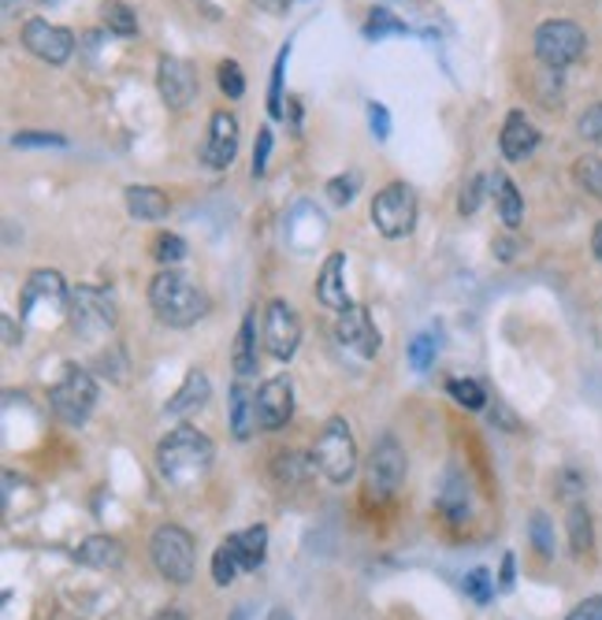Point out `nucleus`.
Returning a JSON list of instances; mask_svg holds the SVG:
<instances>
[{"label":"nucleus","mask_w":602,"mask_h":620,"mask_svg":"<svg viewBox=\"0 0 602 620\" xmlns=\"http://www.w3.org/2000/svg\"><path fill=\"white\" fill-rule=\"evenodd\" d=\"M312 461H317V469L323 472V480L335 483V487H343V483H349L357 475V443L343 417H331L328 424L320 427Z\"/></svg>","instance_id":"7ed1b4c3"},{"label":"nucleus","mask_w":602,"mask_h":620,"mask_svg":"<svg viewBox=\"0 0 602 620\" xmlns=\"http://www.w3.org/2000/svg\"><path fill=\"white\" fill-rule=\"evenodd\" d=\"M465 595H469L476 606H488L491 598H495V576H491L488 569H472L469 576H465Z\"/></svg>","instance_id":"473e14b6"},{"label":"nucleus","mask_w":602,"mask_h":620,"mask_svg":"<svg viewBox=\"0 0 602 620\" xmlns=\"http://www.w3.org/2000/svg\"><path fill=\"white\" fill-rule=\"evenodd\" d=\"M577 131H580V138H583V141H602V101H599V104H591L588 112L580 115Z\"/></svg>","instance_id":"c03bdc74"},{"label":"nucleus","mask_w":602,"mask_h":620,"mask_svg":"<svg viewBox=\"0 0 602 620\" xmlns=\"http://www.w3.org/2000/svg\"><path fill=\"white\" fill-rule=\"evenodd\" d=\"M71 301L67 294V283L60 272H49V268H38V272L26 275L23 283V298H20V309L23 317H30L34 309H52V312H64Z\"/></svg>","instance_id":"f8f14e48"},{"label":"nucleus","mask_w":602,"mask_h":620,"mask_svg":"<svg viewBox=\"0 0 602 620\" xmlns=\"http://www.w3.org/2000/svg\"><path fill=\"white\" fill-rule=\"evenodd\" d=\"M446 394H451L457 406L469 409V412H480L483 406H488V394H483V386L476 380H451L446 383Z\"/></svg>","instance_id":"7c9ffc66"},{"label":"nucleus","mask_w":602,"mask_h":620,"mask_svg":"<svg viewBox=\"0 0 602 620\" xmlns=\"http://www.w3.org/2000/svg\"><path fill=\"white\" fill-rule=\"evenodd\" d=\"M152 257H157L164 268H175L179 260L186 257V241L179 235H160L157 241H152Z\"/></svg>","instance_id":"4c0bfd02"},{"label":"nucleus","mask_w":602,"mask_h":620,"mask_svg":"<svg viewBox=\"0 0 602 620\" xmlns=\"http://www.w3.org/2000/svg\"><path fill=\"white\" fill-rule=\"evenodd\" d=\"M435 509L443 513L451 524H469L472 517V494H469V483L457 469H446L443 472V487H439V498H435Z\"/></svg>","instance_id":"f3484780"},{"label":"nucleus","mask_w":602,"mask_h":620,"mask_svg":"<svg viewBox=\"0 0 602 620\" xmlns=\"http://www.w3.org/2000/svg\"><path fill=\"white\" fill-rule=\"evenodd\" d=\"M254 4L260 8V12H268V15H283L286 8H291V0H254Z\"/></svg>","instance_id":"09e8293b"},{"label":"nucleus","mask_w":602,"mask_h":620,"mask_svg":"<svg viewBox=\"0 0 602 620\" xmlns=\"http://www.w3.org/2000/svg\"><path fill=\"white\" fill-rule=\"evenodd\" d=\"M583 49H588V34H583L580 26L569 23V20H551V23H543L536 30L539 64H546L554 71L577 64V60L583 57Z\"/></svg>","instance_id":"6e6552de"},{"label":"nucleus","mask_w":602,"mask_h":620,"mask_svg":"<svg viewBox=\"0 0 602 620\" xmlns=\"http://www.w3.org/2000/svg\"><path fill=\"white\" fill-rule=\"evenodd\" d=\"M577 183L591 197H599L602 201V157H580L577 160Z\"/></svg>","instance_id":"f704fd0d"},{"label":"nucleus","mask_w":602,"mask_h":620,"mask_svg":"<svg viewBox=\"0 0 602 620\" xmlns=\"http://www.w3.org/2000/svg\"><path fill=\"white\" fill-rule=\"evenodd\" d=\"M235 543H238L242 569H246V572H257L260 565H265V557H268V528H265V524L246 528V532L235 535Z\"/></svg>","instance_id":"bb28decb"},{"label":"nucleus","mask_w":602,"mask_h":620,"mask_svg":"<svg viewBox=\"0 0 602 620\" xmlns=\"http://www.w3.org/2000/svg\"><path fill=\"white\" fill-rule=\"evenodd\" d=\"M157 89H160V97H164L168 108L183 112V108L194 104V97H197V89H201V86H197V75H194V67L186 64V60L164 57V60H160V67H157Z\"/></svg>","instance_id":"4468645a"},{"label":"nucleus","mask_w":602,"mask_h":620,"mask_svg":"<svg viewBox=\"0 0 602 620\" xmlns=\"http://www.w3.org/2000/svg\"><path fill=\"white\" fill-rule=\"evenodd\" d=\"M231 364H235L238 380L257 375V320H254V312L242 320L238 338H235V354H231Z\"/></svg>","instance_id":"b1692460"},{"label":"nucleus","mask_w":602,"mask_h":620,"mask_svg":"<svg viewBox=\"0 0 602 620\" xmlns=\"http://www.w3.org/2000/svg\"><path fill=\"white\" fill-rule=\"evenodd\" d=\"M220 89L231 97V101H238V97L246 94V75H242V67L235 60H223L220 64Z\"/></svg>","instance_id":"ea45409f"},{"label":"nucleus","mask_w":602,"mask_h":620,"mask_svg":"<svg viewBox=\"0 0 602 620\" xmlns=\"http://www.w3.org/2000/svg\"><path fill=\"white\" fill-rule=\"evenodd\" d=\"M388 34H409V26L394 20L391 12H372V15H368V23H365V38L368 41H380V38H388Z\"/></svg>","instance_id":"c9c22d12"},{"label":"nucleus","mask_w":602,"mask_h":620,"mask_svg":"<svg viewBox=\"0 0 602 620\" xmlns=\"http://www.w3.org/2000/svg\"><path fill=\"white\" fill-rule=\"evenodd\" d=\"M483 186H488V178H483V175L469 178V186H465L462 197H457V212H462V215H472L476 209H480V201H483Z\"/></svg>","instance_id":"79ce46f5"},{"label":"nucleus","mask_w":602,"mask_h":620,"mask_svg":"<svg viewBox=\"0 0 602 620\" xmlns=\"http://www.w3.org/2000/svg\"><path fill=\"white\" fill-rule=\"evenodd\" d=\"M152 620H186V613L179 606H168V609H160V613L152 617Z\"/></svg>","instance_id":"3c124183"},{"label":"nucleus","mask_w":602,"mask_h":620,"mask_svg":"<svg viewBox=\"0 0 602 620\" xmlns=\"http://www.w3.org/2000/svg\"><path fill=\"white\" fill-rule=\"evenodd\" d=\"M591 249H595V257L602 260V223L595 227V235H591Z\"/></svg>","instance_id":"603ef678"},{"label":"nucleus","mask_w":602,"mask_h":620,"mask_svg":"<svg viewBox=\"0 0 602 620\" xmlns=\"http://www.w3.org/2000/svg\"><path fill=\"white\" fill-rule=\"evenodd\" d=\"M149 557L157 572L175 587H186L194 580L197 554H194V535L179 524H160L149 538Z\"/></svg>","instance_id":"20e7f679"},{"label":"nucleus","mask_w":602,"mask_h":620,"mask_svg":"<svg viewBox=\"0 0 602 620\" xmlns=\"http://www.w3.org/2000/svg\"><path fill=\"white\" fill-rule=\"evenodd\" d=\"M228 417H231V435H235L238 443H246V438L260 427L257 424V390L249 386V380H238L231 386Z\"/></svg>","instance_id":"aec40b11"},{"label":"nucleus","mask_w":602,"mask_h":620,"mask_svg":"<svg viewBox=\"0 0 602 620\" xmlns=\"http://www.w3.org/2000/svg\"><path fill=\"white\" fill-rule=\"evenodd\" d=\"M235 152H238V120L231 112H216L209 123V141H205V149H201L205 168L223 172V168L235 160Z\"/></svg>","instance_id":"dca6fc26"},{"label":"nucleus","mask_w":602,"mask_h":620,"mask_svg":"<svg viewBox=\"0 0 602 620\" xmlns=\"http://www.w3.org/2000/svg\"><path fill=\"white\" fill-rule=\"evenodd\" d=\"M357 186H361V175H357V172L339 175V178H331V183H328V197L335 204H349V201H354V194H357Z\"/></svg>","instance_id":"a19ab883"},{"label":"nucleus","mask_w":602,"mask_h":620,"mask_svg":"<svg viewBox=\"0 0 602 620\" xmlns=\"http://www.w3.org/2000/svg\"><path fill=\"white\" fill-rule=\"evenodd\" d=\"M15 149H64L67 138L64 134H49V131H20L12 138Z\"/></svg>","instance_id":"72a5a7b5"},{"label":"nucleus","mask_w":602,"mask_h":620,"mask_svg":"<svg viewBox=\"0 0 602 620\" xmlns=\"http://www.w3.org/2000/svg\"><path fill=\"white\" fill-rule=\"evenodd\" d=\"M528 538H532L539 557H554V524L543 509H536L532 520H528Z\"/></svg>","instance_id":"2f4dec72"},{"label":"nucleus","mask_w":602,"mask_h":620,"mask_svg":"<svg viewBox=\"0 0 602 620\" xmlns=\"http://www.w3.org/2000/svg\"><path fill=\"white\" fill-rule=\"evenodd\" d=\"M209 394H212L209 375H205L201 368H191V372H186V380H183V386H179L172 398H168L164 412H168V417H191V412H197V409L205 406V401H209Z\"/></svg>","instance_id":"412c9836"},{"label":"nucleus","mask_w":602,"mask_h":620,"mask_svg":"<svg viewBox=\"0 0 602 620\" xmlns=\"http://www.w3.org/2000/svg\"><path fill=\"white\" fill-rule=\"evenodd\" d=\"M265 346L268 354L275 357V361H291L294 354H298L302 346V320L298 312H294V305L286 301H268L265 309Z\"/></svg>","instance_id":"1a4fd4ad"},{"label":"nucleus","mask_w":602,"mask_h":620,"mask_svg":"<svg viewBox=\"0 0 602 620\" xmlns=\"http://www.w3.org/2000/svg\"><path fill=\"white\" fill-rule=\"evenodd\" d=\"M294 417V386L286 375H275V380L260 383L257 390V424L260 431H280L291 424Z\"/></svg>","instance_id":"ddd939ff"},{"label":"nucleus","mask_w":602,"mask_h":620,"mask_svg":"<svg viewBox=\"0 0 602 620\" xmlns=\"http://www.w3.org/2000/svg\"><path fill=\"white\" fill-rule=\"evenodd\" d=\"M71 320L78 331H112L115 327V301L105 286H78L71 290Z\"/></svg>","instance_id":"9d476101"},{"label":"nucleus","mask_w":602,"mask_h":620,"mask_svg":"<svg viewBox=\"0 0 602 620\" xmlns=\"http://www.w3.org/2000/svg\"><path fill=\"white\" fill-rule=\"evenodd\" d=\"M402 483H406V449L394 435H380L365 461V498L388 506Z\"/></svg>","instance_id":"39448f33"},{"label":"nucleus","mask_w":602,"mask_h":620,"mask_svg":"<svg viewBox=\"0 0 602 620\" xmlns=\"http://www.w3.org/2000/svg\"><path fill=\"white\" fill-rule=\"evenodd\" d=\"M231 620H249V606H235V613H231Z\"/></svg>","instance_id":"5fc2aeb1"},{"label":"nucleus","mask_w":602,"mask_h":620,"mask_svg":"<svg viewBox=\"0 0 602 620\" xmlns=\"http://www.w3.org/2000/svg\"><path fill=\"white\" fill-rule=\"evenodd\" d=\"M491 190H495V204H499L502 223H506L509 231L520 227V215H525V201H520L517 186L509 183V175H502V172L491 175Z\"/></svg>","instance_id":"a878e982"},{"label":"nucleus","mask_w":602,"mask_h":620,"mask_svg":"<svg viewBox=\"0 0 602 620\" xmlns=\"http://www.w3.org/2000/svg\"><path fill=\"white\" fill-rule=\"evenodd\" d=\"M339 343L357 349L361 357H376L380 354V331H376L372 317L361 309V305L349 301L343 312H339V327H335Z\"/></svg>","instance_id":"2eb2a0df"},{"label":"nucleus","mask_w":602,"mask_h":620,"mask_svg":"<svg viewBox=\"0 0 602 620\" xmlns=\"http://www.w3.org/2000/svg\"><path fill=\"white\" fill-rule=\"evenodd\" d=\"M514 580H517V561L514 554L502 557V569H499V591H514Z\"/></svg>","instance_id":"de8ad7c7"},{"label":"nucleus","mask_w":602,"mask_h":620,"mask_svg":"<svg viewBox=\"0 0 602 620\" xmlns=\"http://www.w3.org/2000/svg\"><path fill=\"white\" fill-rule=\"evenodd\" d=\"M23 45L45 64H67L75 52V34L49 20H30L23 26Z\"/></svg>","instance_id":"9b49d317"},{"label":"nucleus","mask_w":602,"mask_h":620,"mask_svg":"<svg viewBox=\"0 0 602 620\" xmlns=\"http://www.w3.org/2000/svg\"><path fill=\"white\" fill-rule=\"evenodd\" d=\"M565 528H569V546H573V554L583 557V554H591V546H595V532H591V513L580 506H569V520H565Z\"/></svg>","instance_id":"c85d7f7f"},{"label":"nucleus","mask_w":602,"mask_h":620,"mask_svg":"<svg viewBox=\"0 0 602 620\" xmlns=\"http://www.w3.org/2000/svg\"><path fill=\"white\" fill-rule=\"evenodd\" d=\"M372 223L383 238H406L417 227V194L406 183H391L372 197Z\"/></svg>","instance_id":"0eeeda50"},{"label":"nucleus","mask_w":602,"mask_h":620,"mask_svg":"<svg viewBox=\"0 0 602 620\" xmlns=\"http://www.w3.org/2000/svg\"><path fill=\"white\" fill-rule=\"evenodd\" d=\"M101 20H105L108 30L120 34V38H134V34H138V15H134L123 0H108V4L101 8Z\"/></svg>","instance_id":"c756f323"},{"label":"nucleus","mask_w":602,"mask_h":620,"mask_svg":"<svg viewBox=\"0 0 602 620\" xmlns=\"http://www.w3.org/2000/svg\"><path fill=\"white\" fill-rule=\"evenodd\" d=\"M78 561L89 565V569L97 572H112L123 565V546L120 538L112 535H89L83 546H78Z\"/></svg>","instance_id":"4be33fe9"},{"label":"nucleus","mask_w":602,"mask_h":620,"mask_svg":"<svg viewBox=\"0 0 602 620\" xmlns=\"http://www.w3.org/2000/svg\"><path fill=\"white\" fill-rule=\"evenodd\" d=\"M368 127H372V134L380 141L391 138V115H388V108H383L380 101H368Z\"/></svg>","instance_id":"a18cd8bd"},{"label":"nucleus","mask_w":602,"mask_h":620,"mask_svg":"<svg viewBox=\"0 0 602 620\" xmlns=\"http://www.w3.org/2000/svg\"><path fill=\"white\" fill-rule=\"evenodd\" d=\"M286 57H291V45L275 57V67H272V89H268V112L275 115V120H283V71H286Z\"/></svg>","instance_id":"e433bc0d"},{"label":"nucleus","mask_w":602,"mask_h":620,"mask_svg":"<svg viewBox=\"0 0 602 620\" xmlns=\"http://www.w3.org/2000/svg\"><path fill=\"white\" fill-rule=\"evenodd\" d=\"M499 146H502V157H506V160H525V157H532L536 146H539L536 123L528 120L525 112H509L506 123H502Z\"/></svg>","instance_id":"a211bd4d"},{"label":"nucleus","mask_w":602,"mask_h":620,"mask_svg":"<svg viewBox=\"0 0 602 620\" xmlns=\"http://www.w3.org/2000/svg\"><path fill=\"white\" fill-rule=\"evenodd\" d=\"M435 354H439V343L431 335H417V338H413V346H409L413 372H428L431 361H435Z\"/></svg>","instance_id":"58836bf2"},{"label":"nucleus","mask_w":602,"mask_h":620,"mask_svg":"<svg viewBox=\"0 0 602 620\" xmlns=\"http://www.w3.org/2000/svg\"><path fill=\"white\" fill-rule=\"evenodd\" d=\"M0 327H4V346H20V331H15V320L12 317L0 320Z\"/></svg>","instance_id":"8fccbe9b"},{"label":"nucleus","mask_w":602,"mask_h":620,"mask_svg":"<svg viewBox=\"0 0 602 620\" xmlns=\"http://www.w3.org/2000/svg\"><path fill=\"white\" fill-rule=\"evenodd\" d=\"M268 620H294V617H291V613H286V609H283V606H275V609H272V613H268Z\"/></svg>","instance_id":"864d4df0"},{"label":"nucleus","mask_w":602,"mask_h":620,"mask_svg":"<svg viewBox=\"0 0 602 620\" xmlns=\"http://www.w3.org/2000/svg\"><path fill=\"white\" fill-rule=\"evenodd\" d=\"M343 272H346V253H331L328 260H323V268L317 275V301L331 312H343L349 305Z\"/></svg>","instance_id":"6ab92c4d"},{"label":"nucleus","mask_w":602,"mask_h":620,"mask_svg":"<svg viewBox=\"0 0 602 620\" xmlns=\"http://www.w3.org/2000/svg\"><path fill=\"white\" fill-rule=\"evenodd\" d=\"M216 449L209 438L197 427H175L164 443L157 446V472L164 483L186 491L194 487L197 480H205V472L212 469Z\"/></svg>","instance_id":"f257e3e1"},{"label":"nucleus","mask_w":602,"mask_h":620,"mask_svg":"<svg viewBox=\"0 0 602 620\" xmlns=\"http://www.w3.org/2000/svg\"><path fill=\"white\" fill-rule=\"evenodd\" d=\"M565 620H602V595L583 598L580 606L569 609V617H565Z\"/></svg>","instance_id":"49530a36"},{"label":"nucleus","mask_w":602,"mask_h":620,"mask_svg":"<svg viewBox=\"0 0 602 620\" xmlns=\"http://www.w3.org/2000/svg\"><path fill=\"white\" fill-rule=\"evenodd\" d=\"M268 157H272V127H260L257 131V146H254V178H260L268 172Z\"/></svg>","instance_id":"37998d69"},{"label":"nucleus","mask_w":602,"mask_h":620,"mask_svg":"<svg viewBox=\"0 0 602 620\" xmlns=\"http://www.w3.org/2000/svg\"><path fill=\"white\" fill-rule=\"evenodd\" d=\"M168 209V194L157 186H127V212L134 220H164Z\"/></svg>","instance_id":"5701e85b"},{"label":"nucleus","mask_w":602,"mask_h":620,"mask_svg":"<svg viewBox=\"0 0 602 620\" xmlns=\"http://www.w3.org/2000/svg\"><path fill=\"white\" fill-rule=\"evenodd\" d=\"M317 461H309L305 454H298V449H286V454H275V461H272V480L280 483L283 491H291V487H302L305 480H309V469Z\"/></svg>","instance_id":"393cba45"},{"label":"nucleus","mask_w":602,"mask_h":620,"mask_svg":"<svg viewBox=\"0 0 602 620\" xmlns=\"http://www.w3.org/2000/svg\"><path fill=\"white\" fill-rule=\"evenodd\" d=\"M149 305L157 312V320L168 323V327H194L209 312V298L197 290L191 278L179 275L175 268H164L149 283Z\"/></svg>","instance_id":"f03ea898"},{"label":"nucleus","mask_w":602,"mask_h":620,"mask_svg":"<svg viewBox=\"0 0 602 620\" xmlns=\"http://www.w3.org/2000/svg\"><path fill=\"white\" fill-rule=\"evenodd\" d=\"M238 569H242V557H238V543H235V535H228L220 546H216V554H212V580H216V587H231L238 576Z\"/></svg>","instance_id":"cd10ccee"},{"label":"nucleus","mask_w":602,"mask_h":620,"mask_svg":"<svg viewBox=\"0 0 602 620\" xmlns=\"http://www.w3.org/2000/svg\"><path fill=\"white\" fill-rule=\"evenodd\" d=\"M49 406L67 427H83L89 420V412H94V406H97L94 375L78 364H67L64 375H60V383L49 390Z\"/></svg>","instance_id":"423d86ee"}]
</instances>
